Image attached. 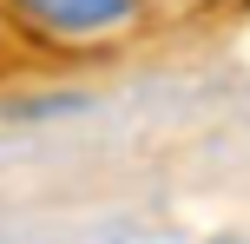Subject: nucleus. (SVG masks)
<instances>
[{"label": "nucleus", "mask_w": 250, "mask_h": 244, "mask_svg": "<svg viewBox=\"0 0 250 244\" xmlns=\"http://www.w3.org/2000/svg\"><path fill=\"white\" fill-rule=\"evenodd\" d=\"M13 7H20L33 26L60 33V40H92V33L125 26L138 13V0H13Z\"/></svg>", "instance_id": "nucleus-1"}, {"label": "nucleus", "mask_w": 250, "mask_h": 244, "mask_svg": "<svg viewBox=\"0 0 250 244\" xmlns=\"http://www.w3.org/2000/svg\"><path fill=\"white\" fill-rule=\"evenodd\" d=\"M217 244H237V238H217Z\"/></svg>", "instance_id": "nucleus-2"}]
</instances>
